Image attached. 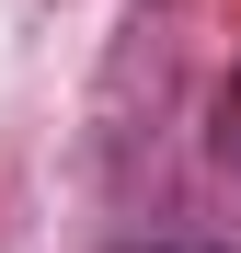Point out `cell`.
Instances as JSON below:
<instances>
[{"label": "cell", "mask_w": 241, "mask_h": 253, "mask_svg": "<svg viewBox=\"0 0 241 253\" xmlns=\"http://www.w3.org/2000/svg\"><path fill=\"white\" fill-rule=\"evenodd\" d=\"M218 161L241 173V69H230V92H218Z\"/></svg>", "instance_id": "cell-1"}]
</instances>
